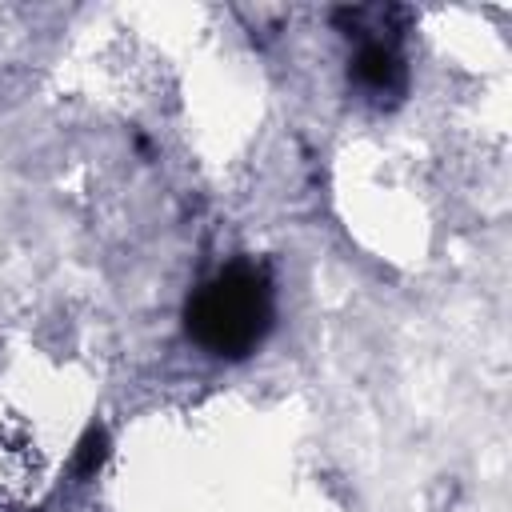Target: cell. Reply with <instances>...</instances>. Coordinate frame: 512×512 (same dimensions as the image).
<instances>
[{
  "mask_svg": "<svg viewBox=\"0 0 512 512\" xmlns=\"http://www.w3.org/2000/svg\"><path fill=\"white\" fill-rule=\"evenodd\" d=\"M348 80L376 104L384 100H400L404 88H408V64L396 48L392 36H364L356 56H352V68H348Z\"/></svg>",
  "mask_w": 512,
  "mask_h": 512,
  "instance_id": "2",
  "label": "cell"
},
{
  "mask_svg": "<svg viewBox=\"0 0 512 512\" xmlns=\"http://www.w3.org/2000/svg\"><path fill=\"white\" fill-rule=\"evenodd\" d=\"M104 456H108V436H104V428H88V436H84L80 448H76L72 472H76L80 480H88V476H96V468L104 464Z\"/></svg>",
  "mask_w": 512,
  "mask_h": 512,
  "instance_id": "3",
  "label": "cell"
},
{
  "mask_svg": "<svg viewBox=\"0 0 512 512\" xmlns=\"http://www.w3.org/2000/svg\"><path fill=\"white\" fill-rule=\"evenodd\" d=\"M276 288L264 264L232 260L204 276L184 300V332L216 360H248L272 332Z\"/></svg>",
  "mask_w": 512,
  "mask_h": 512,
  "instance_id": "1",
  "label": "cell"
}]
</instances>
